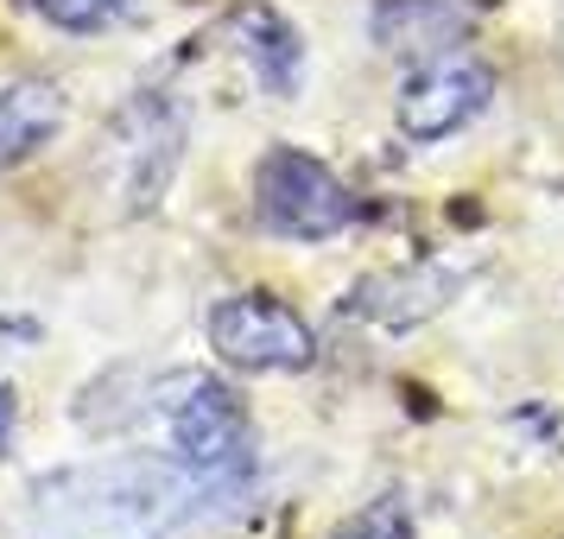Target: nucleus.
<instances>
[{"instance_id": "nucleus-1", "label": "nucleus", "mask_w": 564, "mask_h": 539, "mask_svg": "<svg viewBox=\"0 0 564 539\" xmlns=\"http://www.w3.org/2000/svg\"><path fill=\"white\" fill-rule=\"evenodd\" d=\"M223 495L204 476H191L178 457H121L96 463V470H70L52 476L45 488H32L39 514H64L57 539H159L184 527L197 502Z\"/></svg>"}, {"instance_id": "nucleus-2", "label": "nucleus", "mask_w": 564, "mask_h": 539, "mask_svg": "<svg viewBox=\"0 0 564 539\" xmlns=\"http://www.w3.org/2000/svg\"><path fill=\"white\" fill-rule=\"evenodd\" d=\"M165 451L204 476L209 488H241L248 470H254V425H248V407L235 400V387H223L216 375H178L165 381Z\"/></svg>"}, {"instance_id": "nucleus-3", "label": "nucleus", "mask_w": 564, "mask_h": 539, "mask_svg": "<svg viewBox=\"0 0 564 539\" xmlns=\"http://www.w3.org/2000/svg\"><path fill=\"white\" fill-rule=\"evenodd\" d=\"M254 216L280 241H330L356 223V197L324 159L299 147H273L254 165Z\"/></svg>"}, {"instance_id": "nucleus-4", "label": "nucleus", "mask_w": 564, "mask_h": 539, "mask_svg": "<svg viewBox=\"0 0 564 539\" xmlns=\"http://www.w3.org/2000/svg\"><path fill=\"white\" fill-rule=\"evenodd\" d=\"M204 331H209V349L229 368H248V375H299V368L317 362L311 324L285 299H267V292L216 299Z\"/></svg>"}, {"instance_id": "nucleus-5", "label": "nucleus", "mask_w": 564, "mask_h": 539, "mask_svg": "<svg viewBox=\"0 0 564 539\" xmlns=\"http://www.w3.org/2000/svg\"><path fill=\"white\" fill-rule=\"evenodd\" d=\"M495 103V71H488L476 52H437L425 57L406 83H400V133L419 140V147H437V140H451L463 133L482 108Z\"/></svg>"}, {"instance_id": "nucleus-6", "label": "nucleus", "mask_w": 564, "mask_h": 539, "mask_svg": "<svg viewBox=\"0 0 564 539\" xmlns=\"http://www.w3.org/2000/svg\"><path fill=\"white\" fill-rule=\"evenodd\" d=\"M463 273L457 267H400V273H368V280L349 292V311L375 317L387 331H412L457 299Z\"/></svg>"}, {"instance_id": "nucleus-7", "label": "nucleus", "mask_w": 564, "mask_h": 539, "mask_svg": "<svg viewBox=\"0 0 564 539\" xmlns=\"http://www.w3.org/2000/svg\"><path fill=\"white\" fill-rule=\"evenodd\" d=\"M235 39H241V57H248V71L267 96H299V83H305V39L299 26L285 20L280 7H267V0H248L241 13H235Z\"/></svg>"}, {"instance_id": "nucleus-8", "label": "nucleus", "mask_w": 564, "mask_h": 539, "mask_svg": "<svg viewBox=\"0 0 564 539\" xmlns=\"http://www.w3.org/2000/svg\"><path fill=\"white\" fill-rule=\"evenodd\" d=\"M64 128V96L52 83H7L0 89V172L45 153Z\"/></svg>"}, {"instance_id": "nucleus-9", "label": "nucleus", "mask_w": 564, "mask_h": 539, "mask_svg": "<svg viewBox=\"0 0 564 539\" xmlns=\"http://www.w3.org/2000/svg\"><path fill=\"white\" fill-rule=\"evenodd\" d=\"M463 26L457 0H381L375 7V45L381 52H444Z\"/></svg>"}, {"instance_id": "nucleus-10", "label": "nucleus", "mask_w": 564, "mask_h": 539, "mask_svg": "<svg viewBox=\"0 0 564 539\" xmlns=\"http://www.w3.org/2000/svg\"><path fill=\"white\" fill-rule=\"evenodd\" d=\"M39 20H52L57 32H108L115 20H128L133 0H26Z\"/></svg>"}, {"instance_id": "nucleus-11", "label": "nucleus", "mask_w": 564, "mask_h": 539, "mask_svg": "<svg viewBox=\"0 0 564 539\" xmlns=\"http://www.w3.org/2000/svg\"><path fill=\"white\" fill-rule=\"evenodd\" d=\"M330 539H412V508L406 495H375L356 520H343Z\"/></svg>"}, {"instance_id": "nucleus-12", "label": "nucleus", "mask_w": 564, "mask_h": 539, "mask_svg": "<svg viewBox=\"0 0 564 539\" xmlns=\"http://www.w3.org/2000/svg\"><path fill=\"white\" fill-rule=\"evenodd\" d=\"M7 444H13V394L0 387V457H7Z\"/></svg>"}]
</instances>
